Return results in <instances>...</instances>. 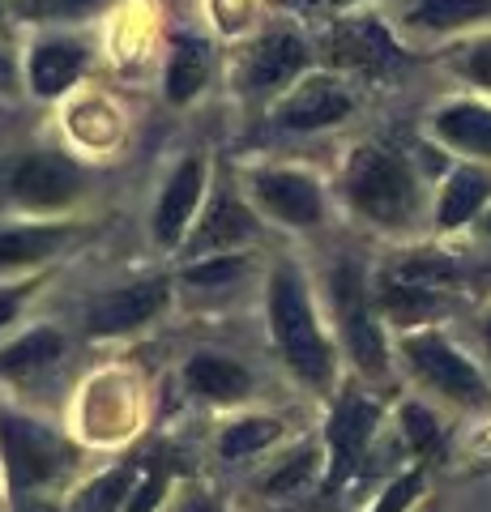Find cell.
<instances>
[{
  "mask_svg": "<svg viewBox=\"0 0 491 512\" xmlns=\"http://www.w3.org/2000/svg\"><path fill=\"white\" fill-rule=\"evenodd\" d=\"M385 312L398 320V325H423V320H432L436 312H445V295L423 291V286L385 282Z\"/></svg>",
  "mask_w": 491,
  "mask_h": 512,
  "instance_id": "obj_21",
  "label": "cell"
},
{
  "mask_svg": "<svg viewBox=\"0 0 491 512\" xmlns=\"http://www.w3.org/2000/svg\"><path fill=\"white\" fill-rule=\"evenodd\" d=\"M312 466H316V453H312V448H304V453H295V457L287 461V470L269 478V491H291L295 483H304V478L312 474Z\"/></svg>",
  "mask_w": 491,
  "mask_h": 512,
  "instance_id": "obj_30",
  "label": "cell"
},
{
  "mask_svg": "<svg viewBox=\"0 0 491 512\" xmlns=\"http://www.w3.org/2000/svg\"><path fill=\"white\" fill-rule=\"evenodd\" d=\"M402 350H406V359L415 363V372L427 384H436L445 397H453V402H483V393H487L483 376L474 372L470 359L457 346H449L440 333H410Z\"/></svg>",
  "mask_w": 491,
  "mask_h": 512,
  "instance_id": "obj_4",
  "label": "cell"
},
{
  "mask_svg": "<svg viewBox=\"0 0 491 512\" xmlns=\"http://www.w3.org/2000/svg\"><path fill=\"white\" fill-rule=\"evenodd\" d=\"M257 197L265 201V210L282 218L287 227H312L321 218V192L308 175L299 171H265L257 175Z\"/></svg>",
  "mask_w": 491,
  "mask_h": 512,
  "instance_id": "obj_10",
  "label": "cell"
},
{
  "mask_svg": "<svg viewBox=\"0 0 491 512\" xmlns=\"http://www.w3.org/2000/svg\"><path fill=\"white\" fill-rule=\"evenodd\" d=\"M466 73H470L479 86H487V90H491V35L466 47Z\"/></svg>",
  "mask_w": 491,
  "mask_h": 512,
  "instance_id": "obj_33",
  "label": "cell"
},
{
  "mask_svg": "<svg viewBox=\"0 0 491 512\" xmlns=\"http://www.w3.org/2000/svg\"><path fill=\"white\" fill-rule=\"evenodd\" d=\"M483 338H487V350H491V316H487V329H483Z\"/></svg>",
  "mask_w": 491,
  "mask_h": 512,
  "instance_id": "obj_38",
  "label": "cell"
},
{
  "mask_svg": "<svg viewBox=\"0 0 491 512\" xmlns=\"http://www.w3.org/2000/svg\"><path fill=\"white\" fill-rule=\"evenodd\" d=\"M129 491H133V470L124 466V470H112V474L94 478L77 504H82V512H112V508H120L124 500H129Z\"/></svg>",
  "mask_w": 491,
  "mask_h": 512,
  "instance_id": "obj_26",
  "label": "cell"
},
{
  "mask_svg": "<svg viewBox=\"0 0 491 512\" xmlns=\"http://www.w3.org/2000/svg\"><path fill=\"white\" fill-rule=\"evenodd\" d=\"M436 133L445 137V141H453L457 150H470V154L491 158V107H479V103L445 107L436 116Z\"/></svg>",
  "mask_w": 491,
  "mask_h": 512,
  "instance_id": "obj_18",
  "label": "cell"
},
{
  "mask_svg": "<svg viewBox=\"0 0 491 512\" xmlns=\"http://www.w3.org/2000/svg\"><path fill=\"white\" fill-rule=\"evenodd\" d=\"M402 431H406L410 448H415V453H423V457H432L436 448H440V427H436V419H432V414H427L423 406H406V410H402Z\"/></svg>",
  "mask_w": 491,
  "mask_h": 512,
  "instance_id": "obj_27",
  "label": "cell"
},
{
  "mask_svg": "<svg viewBox=\"0 0 491 512\" xmlns=\"http://www.w3.org/2000/svg\"><path fill=\"white\" fill-rule=\"evenodd\" d=\"M385 282L423 286V291H440L445 282H453V265H449L440 252H415V256H402V261L385 274Z\"/></svg>",
  "mask_w": 491,
  "mask_h": 512,
  "instance_id": "obj_22",
  "label": "cell"
},
{
  "mask_svg": "<svg viewBox=\"0 0 491 512\" xmlns=\"http://www.w3.org/2000/svg\"><path fill=\"white\" fill-rule=\"evenodd\" d=\"M9 73H13V69H9V56H5V52H0V86H5V82H9Z\"/></svg>",
  "mask_w": 491,
  "mask_h": 512,
  "instance_id": "obj_36",
  "label": "cell"
},
{
  "mask_svg": "<svg viewBox=\"0 0 491 512\" xmlns=\"http://www.w3.org/2000/svg\"><path fill=\"white\" fill-rule=\"evenodd\" d=\"M163 491H167V474L163 470H154L146 483H141L137 491H133V504L124 508V512H154L158 508V500H163Z\"/></svg>",
  "mask_w": 491,
  "mask_h": 512,
  "instance_id": "obj_32",
  "label": "cell"
},
{
  "mask_svg": "<svg viewBox=\"0 0 491 512\" xmlns=\"http://www.w3.org/2000/svg\"><path fill=\"white\" fill-rule=\"evenodd\" d=\"M419 491H423V470H410V474L398 478V483H389V491L380 495L372 512H406L419 500Z\"/></svg>",
  "mask_w": 491,
  "mask_h": 512,
  "instance_id": "obj_28",
  "label": "cell"
},
{
  "mask_svg": "<svg viewBox=\"0 0 491 512\" xmlns=\"http://www.w3.org/2000/svg\"><path fill=\"white\" fill-rule=\"evenodd\" d=\"M201 86H205V43L180 39L176 52H171V69H167V94H171V103L197 99Z\"/></svg>",
  "mask_w": 491,
  "mask_h": 512,
  "instance_id": "obj_19",
  "label": "cell"
},
{
  "mask_svg": "<svg viewBox=\"0 0 491 512\" xmlns=\"http://www.w3.org/2000/svg\"><path fill=\"white\" fill-rule=\"evenodd\" d=\"M269 316H274V333H278L282 350H287V363L304 380L325 384L329 380V346L321 338V329H316L304 282H299L291 269H282V274L274 278V291H269Z\"/></svg>",
  "mask_w": 491,
  "mask_h": 512,
  "instance_id": "obj_2",
  "label": "cell"
},
{
  "mask_svg": "<svg viewBox=\"0 0 491 512\" xmlns=\"http://www.w3.org/2000/svg\"><path fill=\"white\" fill-rule=\"evenodd\" d=\"M334 291H338V312H342V325H346V342H351V355L368 376H385L389 363H385V342H380V329L372 325V312H368V295H363V282H359V269H338L334 274Z\"/></svg>",
  "mask_w": 491,
  "mask_h": 512,
  "instance_id": "obj_5",
  "label": "cell"
},
{
  "mask_svg": "<svg viewBox=\"0 0 491 512\" xmlns=\"http://www.w3.org/2000/svg\"><path fill=\"white\" fill-rule=\"evenodd\" d=\"M304 43H299L295 35H287V30H278V35H265L257 47H252L248 56V69H244V86L248 90H274V86H287L291 77L304 69Z\"/></svg>",
  "mask_w": 491,
  "mask_h": 512,
  "instance_id": "obj_11",
  "label": "cell"
},
{
  "mask_svg": "<svg viewBox=\"0 0 491 512\" xmlns=\"http://www.w3.org/2000/svg\"><path fill=\"white\" fill-rule=\"evenodd\" d=\"M0 453H5V466H9V483L26 491V487H39L52 474H60L69 448L60 444L52 431H43L39 423L9 419L5 414V419H0Z\"/></svg>",
  "mask_w": 491,
  "mask_h": 512,
  "instance_id": "obj_3",
  "label": "cell"
},
{
  "mask_svg": "<svg viewBox=\"0 0 491 512\" xmlns=\"http://www.w3.org/2000/svg\"><path fill=\"white\" fill-rule=\"evenodd\" d=\"M18 512H56V508H47V504H22Z\"/></svg>",
  "mask_w": 491,
  "mask_h": 512,
  "instance_id": "obj_37",
  "label": "cell"
},
{
  "mask_svg": "<svg viewBox=\"0 0 491 512\" xmlns=\"http://www.w3.org/2000/svg\"><path fill=\"white\" fill-rule=\"evenodd\" d=\"M483 227H487V231H491V214H487V218H483Z\"/></svg>",
  "mask_w": 491,
  "mask_h": 512,
  "instance_id": "obj_39",
  "label": "cell"
},
{
  "mask_svg": "<svg viewBox=\"0 0 491 512\" xmlns=\"http://www.w3.org/2000/svg\"><path fill=\"white\" fill-rule=\"evenodd\" d=\"M90 5H99V0H26L22 13H30V18H65V13H82Z\"/></svg>",
  "mask_w": 491,
  "mask_h": 512,
  "instance_id": "obj_31",
  "label": "cell"
},
{
  "mask_svg": "<svg viewBox=\"0 0 491 512\" xmlns=\"http://www.w3.org/2000/svg\"><path fill=\"white\" fill-rule=\"evenodd\" d=\"M487 9H491V0H419L410 18L427 30H457L474 18H483Z\"/></svg>",
  "mask_w": 491,
  "mask_h": 512,
  "instance_id": "obj_24",
  "label": "cell"
},
{
  "mask_svg": "<svg viewBox=\"0 0 491 512\" xmlns=\"http://www.w3.org/2000/svg\"><path fill=\"white\" fill-rule=\"evenodd\" d=\"M252 231H257V222H252V214L244 210L240 197H231V192H223L210 214H205V222L197 227L193 235V252H205V248H231L240 244V239H248Z\"/></svg>",
  "mask_w": 491,
  "mask_h": 512,
  "instance_id": "obj_14",
  "label": "cell"
},
{
  "mask_svg": "<svg viewBox=\"0 0 491 512\" xmlns=\"http://www.w3.org/2000/svg\"><path fill=\"white\" fill-rule=\"evenodd\" d=\"M201 184H205V163H201V158H188V163L176 171V180L167 184L163 201H158V214H154L158 244H176V239L184 235L188 218H193V210H197Z\"/></svg>",
  "mask_w": 491,
  "mask_h": 512,
  "instance_id": "obj_12",
  "label": "cell"
},
{
  "mask_svg": "<svg viewBox=\"0 0 491 512\" xmlns=\"http://www.w3.org/2000/svg\"><path fill=\"white\" fill-rule=\"evenodd\" d=\"M167 303V278H146V282H133V286H120V291L103 295L99 303L90 308L86 316V329L107 338V333H124V329H137Z\"/></svg>",
  "mask_w": 491,
  "mask_h": 512,
  "instance_id": "obj_8",
  "label": "cell"
},
{
  "mask_svg": "<svg viewBox=\"0 0 491 512\" xmlns=\"http://www.w3.org/2000/svg\"><path fill=\"white\" fill-rule=\"evenodd\" d=\"M60 350H65L60 333L35 329V333H26L22 342H13L9 350H0V372H30V367H43V363L60 359Z\"/></svg>",
  "mask_w": 491,
  "mask_h": 512,
  "instance_id": "obj_23",
  "label": "cell"
},
{
  "mask_svg": "<svg viewBox=\"0 0 491 512\" xmlns=\"http://www.w3.org/2000/svg\"><path fill=\"white\" fill-rule=\"evenodd\" d=\"M176 512H218V508H214V500H210L205 491H188Z\"/></svg>",
  "mask_w": 491,
  "mask_h": 512,
  "instance_id": "obj_34",
  "label": "cell"
},
{
  "mask_svg": "<svg viewBox=\"0 0 491 512\" xmlns=\"http://www.w3.org/2000/svg\"><path fill=\"white\" fill-rule=\"evenodd\" d=\"M351 116V94L329 77H308L299 90L287 94V103L278 107V124L295 128V133H308V128H329Z\"/></svg>",
  "mask_w": 491,
  "mask_h": 512,
  "instance_id": "obj_9",
  "label": "cell"
},
{
  "mask_svg": "<svg viewBox=\"0 0 491 512\" xmlns=\"http://www.w3.org/2000/svg\"><path fill=\"white\" fill-rule=\"evenodd\" d=\"M77 188H82V171L60 154H30L18 167V175H13V197L22 205H35V210L69 205L77 197Z\"/></svg>",
  "mask_w": 491,
  "mask_h": 512,
  "instance_id": "obj_7",
  "label": "cell"
},
{
  "mask_svg": "<svg viewBox=\"0 0 491 512\" xmlns=\"http://www.w3.org/2000/svg\"><path fill=\"white\" fill-rule=\"evenodd\" d=\"M329 56L338 64H355V69H385V64L398 60V47L389 43V35L376 22H351L329 35Z\"/></svg>",
  "mask_w": 491,
  "mask_h": 512,
  "instance_id": "obj_13",
  "label": "cell"
},
{
  "mask_svg": "<svg viewBox=\"0 0 491 512\" xmlns=\"http://www.w3.org/2000/svg\"><path fill=\"white\" fill-rule=\"evenodd\" d=\"M184 376L201 397H210V402H240L252 384L244 367L235 359H223V355H197L188 363Z\"/></svg>",
  "mask_w": 491,
  "mask_h": 512,
  "instance_id": "obj_15",
  "label": "cell"
},
{
  "mask_svg": "<svg viewBox=\"0 0 491 512\" xmlns=\"http://www.w3.org/2000/svg\"><path fill=\"white\" fill-rule=\"evenodd\" d=\"M240 261H235V256H218V261H205V265H197V269H188V282L193 286H223V282H231L235 274H240Z\"/></svg>",
  "mask_w": 491,
  "mask_h": 512,
  "instance_id": "obj_29",
  "label": "cell"
},
{
  "mask_svg": "<svg viewBox=\"0 0 491 512\" xmlns=\"http://www.w3.org/2000/svg\"><path fill=\"white\" fill-rule=\"evenodd\" d=\"M491 197V175L479 167H462L449 175L445 184V197H440V227L457 231L462 222H470L479 214V205Z\"/></svg>",
  "mask_w": 491,
  "mask_h": 512,
  "instance_id": "obj_16",
  "label": "cell"
},
{
  "mask_svg": "<svg viewBox=\"0 0 491 512\" xmlns=\"http://www.w3.org/2000/svg\"><path fill=\"white\" fill-rule=\"evenodd\" d=\"M278 440V423L274 419H244V423H231L223 431V440H218V453L227 461H240V457H252L261 453L265 444Z\"/></svg>",
  "mask_w": 491,
  "mask_h": 512,
  "instance_id": "obj_25",
  "label": "cell"
},
{
  "mask_svg": "<svg viewBox=\"0 0 491 512\" xmlns=\"http://www.w3.org/2000/svg\"><path fill=\"white\" fill-rule=\"evenodd\" d=\"M82 73V47L69 39H52L35 47V60H30V82L39 94H60L77 82Z\"/></svg>",
  "mask_w": 491,
  "mask_h": 512,
  "instance_id": "obj_17",
  "label": "cell"
},
{
  "mask_svg": "<svg viewBox=\"0 0 491 512\" xmlns=\"http://www.w3.org/2000/svg\"><path fill=\"white\" fill-rule=\"evenodd\" d=\"M372 427H376V406L359 393H346L334 419H329V457H334L329 461V491H338L355 474L363 448L372 440Z\"/></svg>",
  "mask_w": 491,
  "mask_h": 512,
  "instance_id": "obj_6",
  "label": "cell"
},
{
  "mask_svg": "<svg viewBox=\"0 0 491 512\" xmlns=\"http://www.w3.org/2000/svg\"><path fill=\"white\" fill-rule=\"evenodd\" d=\"M18 312V291H0V325H9Z\"/></svg>",
  "mask_w": 491,
  "mask_h": 512,
  "instance_id": "obj_35",
  "label": "cell"
},
{
  "mask_svg": "<svg viewBox=\"0 0 491 512\" xmlns=\"http://www.w3.org/2000/svg\"><path fill=\"white\" fill-rule=\"evenodd\" d=\"M346 197L363 218L380 222V227H402V222L415 218L419 188L398 154L363 146L346 167Z\"/></svg>",
  "mask_w": 491,
  "mask_h": 512,
  "instance_id": "obj_1",
  "label": "cell"
},
{
  "mask_svg": "<svg viewBox=\"0 0 491 512\" xmlns=\"http://www.w3.org/2000/svg\"><path fill=\"white\" fill-rule=\"evenodd\" d=\"M65 231L60 227H22V231H5L0 235V265H30L43 261L60 248Z\"/></svg>",
  "mask_w": 491,
  "mask_h": 512,
  "instance_id": "obj_20",
  "label": "cell"
}]
</instances>
